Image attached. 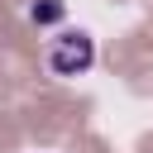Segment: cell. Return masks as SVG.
Instances as JSON below:
<instances>
[{
	"label": "cell",
	"mask_w": 153,
	"mask_h": 153,
	"mask_svg": "<svg viewBox=\"0 0 153 153\" xmlns=\"http://www.w3.org/2000/svg\"><path fill=\"white\" fill-rule=\"evenodd\" d=\"M91 62H96V38L81 33V29H67V33L53 43V53H48V67H53L57 76H81Z\"/></svg>",
	"instance_id": "cell-1"
},
{
	"label": "cell",
	"mask_w": 153,
	"mask_h": 153,
	"mask_svg": "<svg viewBox=\"0 0 153 153\" xmlns=\"http://www.w3.org/2000/svg\"><path fill=\"white\" fill-rule=\"evenodd\" d=\"M62 14H67L62 0H33V5H29V19H33V24H57Z\"/></svg>",
	"instance_id": "cell-2"
}]
</instances>
